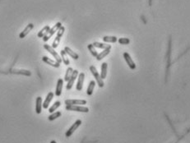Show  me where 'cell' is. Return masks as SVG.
<instances>
[{
  "mask_svg": "<svg viewBox=\"0 0 190 143\" xmlns=\"http://www.w3.org/2000/svg\"><path fill=\"white\" fill-rule=\"evenodd\" d=\"M90 71H91V72L92 73V75L94 76V77L96 79V84L98 85L99 87L102 88L103 86H105V83H104L103 79L100 77V74H99L97 69L96 68V67L93 66V65L90 66Z\"/></svg>",
  "mask_w": 190,
  "mask_h": 143,
  "instance_id": "obj_1",
  "label": "cell"
},
{
  "mask_svg": "<svg viewBox=\"0 0 190 143\" xmlns=\"http://www.w3.org/2000/svg\"><path fill=\"white\" fill-rule=\"evenodd\" d=\"M62 26V23L61 22H57L56 24L52 27V28L49 29V30L48 31V33L45 35V36L43 37V41H45V42H47L48 40H49V39L53 36V35L54 34V33H56L57 31H58V30L60 28V26Z\"/></svg>",
  "mask_w": 190,
  "mask_h": 143,
  "instance_id": "obj_2",
  "label": "cell"
},
{
  "mask_svg": "<svg viewBox=\"0 0 190 143\" xmlns=\"http://www.w3.org/2000/svg\"><path fill=\"white\" fill-rule=\"evenodd\" d=\"M64 31H65V27H64L63 26H61L60 28L58 30L56 37H55L54 42L52 44V48H53V49H56L57 47L58 46V44L60 43V40H61V38H62V36H63Z\"/></svg>",
  "mask_w": 190,
  "mask_h": 143,
  "instance_id": "obj_3",
  "label": "cell"
},
{
  "mask_svg": "<svg viewBox=\"0 0 190 143\" xmlns=\"http://www.w3.org/2000/svg\"><path fill=\"white\" fill-rule=\"evenodd\" d=\"M66 109L68 111H76L80 113H88L89 108L83 105H66Z\"/></svg>",
  "mask_w": 190,
  "mask_h": 143,
  "instance_id": "obj_4",
  "label": "cell"
},
{
  "mask_svg": "<svg viewBox=\"0 0 190 143\" xmlns=\"http://www.w3.org/2000/svg\"><path fill=\"white\" fill-rule=\"evenodd\" d=\"M44 48L49 52V54L54 57V58L55 59V61H57L58 64H61V63H62V59H61L60 55L57 53L55 50H54V49L52 48V46H50L49 44H44Z\"/></svg>",
  "mask_w": 190,
  "mask_h": 143,
  "instance_id": "obj_5",
  "label": "cell"
},
{
  "mask_svg": "<svg viewBox=\"0 0 190 143\" xmlns=\"http://www.w3.org/2000/svg\"><path fill=\"white\" fill-rule=\"evenodd\" d=\"M81 124H82V120H81V119L76 120V122H75L71 126L70 128H68V130L66 132V133H65L66 137H70V136L74 133V132L81 126Z\"/></svg>",
  "mask_w": 190,
  "mask_h": 143,
  "instance_id": "obj_6",
  "label": "cell"
},
{
  "mask_svg": "<svg viewBox=\"0 0 190 143\" xmlns=\"http://www.w3.org/2000/svg\"><path fill=\"white\" fill-rule=\"evenodd\" d=\"M78 74H79V73H78V70H73V72H72V74L71 77L69 78V80L67 81L68 84H67V86H66V89H67L68 91L71 90L72 86L74 85V82H75V81H76V78L78 77Z\"/></svg>",
  "mask_w": 190,
  "mask_h": 143,
  "instance_id": "obj_7",
  "label": "cell"
},
{
  "mask_svg": "<svg viewBox=\"0 0 190 143\" xmlns=\"http://www.w3.org/2000/svg\"><path fill=\"white\" fill-rule=\"evenodd\" d=\"M123 56H124V58L125 61H126L127 64L128 65L129 68L132 69V70H134V69L136 68V64H135L134 61L133 60V58L130 56V54H129L128 53H127V52H124V54H123Z\"/></svg>",
  "mask_w": 190,
  "mask_h": 143,
  "instance_id": "obj_8",
  "label": "cell"
},
{
  "mask_svg": "<svg viewBox=\"0 0 190 143\" xmlns=\"http://www.w3.org/2000/svg\"><path fill=\"white\" fill-rule=\"evenodd\" d=\"M78 82H77V85H76V89L77 91H80L82 90L83 88V84H84V80H85V73L84 72H81L79 73L78 76Z\"/></svg>",
  "mask_w": 190,
  "mask_h": 143,
  "instance_id": "obj_9",
  "label": "cell"
},
{
  "mask_svg": "<svg viewBox=\"0 0 190 143\" xmlns=\"http://www.w3.org/2000/svg\"><path fill=\"white\" fill-rule=\"evenodd\" d=\"M66 105H86V100H65Z\"/></svg>",
  "mask_w": 190,
  "mask_h": 143,
  "instance_id": "obj_10",
  "label": "cell"
},
{
  "mask_svg": "<svg viewBox=\"0 0 190 143\" xmlns=\"http://www.w3.org/2000/svg\"><path fill=\"white\" fill-rule=\"evenodd\" d=\"M33 28H34V25H33L32 23H29L28 25L26 26V28L24 29L21 33H20L19 38H20V39H24V38H25V37L27 36L29 33L31 32V30Z\"/></svg>",
  "mask_w": 190,
  "mask_h": 143,
  "instance_id": "obj_11",
  "label": "cell"
},
{
  "mask_svg": "<svg viewBox=\"0 0 190 143\" xmlns=\"http://www.w3.org/2000/svg\"><path fill=\"white\" fill-rule=\"evenodd\" d=\"M42 61L43 62H45V64H47L50 65V66H52V67H54V68H59V66H60V64H58L57 61L55 60H53V59H51V58H49L46 57V56H44L42 58Z\"/></svg>",
  "mask_w": 190,
  "mask_h": 143,
  "instance_id": "obj_12",
  "label": "cell"
},
{
  "mask_svg": "<svg viewBox=\"0 0 190 143\" xmlns=\"http://www.w3.org/2000/svg\"><path fill=\"white\" fill-rule=\"evenodd\" d=\"M54 94L53 93V92H49V93H48L46 98H45V101L43 102L42 104V107L44 108V109H47L49 108V104H50V102L52 101L53 98H54Z\"/></svg>",
  "mask_w": 190,
  "mask_h": 143,
  "instance_id": "obj_13",
  "label": "cell"
},
{
  "mask_svg": "<svg viewBox=\"0 0 190 143\" xmlns=\"http://www.w3.org/2000/svg\"><path fill=\"white\" fill-rule=\"evenodd\" d=\"M42 98L41 96H38L35 100V112L37 115H40L42 111Z\"/></svg>",
  "mask_w": 190,
  "mask_h": 143,
  "instance_id": "obj_14",
  "label": "cell"
},
{
  "mask_svg": "<svg viewBox=\"0 0 190 143\" xmlns=\"http://www.w3.org/2000/svg\"><path fill=\"white\" fill-rule=\"evenodd\" d=\"M63 79L59 78L57 81L56 89H55V95L56 96H60L62 94V91H63Z\"/></svg>",
  "mask_w": 190,
  "mask_h": 143,
  "instance_id": "obj_15",
  "label": "cell"
},
{
  "mask_svg": "<svg viewBox=\"0 0 190 143\" xmlns=\"http://www.w3.org/2000/svg\"><path fill=\"white\" fill-rule=\"evenodd\" d=\"M64 51L66 52V54H68V55H69L72 58H73L74 60H78V58H79V55H78V54L76 53V52H74V51H72V50H71L69 47H68V46H66L65 48H64Z\"/></svg>",
  "mask_w": 190,
  "mask_h": 143,
  "instance_id": "obj_16",
  "label": "cell"
},
{
  "mask_svg": "<svg viewBox=\"0 0 190 143\" xmlns=\"http://www.w3.org/2000/svg\"><path fill=\"white\" fill-rule=\"evenodd\" d=\"M60 57H61V59H62V62L65 65L68 66L70 64V61H69V58L68 57V54H66V52L63 50H62L60 51Z\"/></svg>",
  "mask_w": 190,
  "mask_h": 143,
  "instance_id": "obj_17",
  "label": "cell"
},
{
  "mask_svg": "<svg viewBox=\"0 0 190 143\" xmlns=\"http://www.w3.org/2000/svg\"><path fill=\"white\" fill-rule=\"evenodd\" d=\"M107 69H108V64H107L106 63H103V64H101L100 74V77L103 79V80L106 78V76H107Z\"/></svg>",
  "mask_w": 190,
  "mask_h": 143,
  "instance_id": "obj_18",
  "label": "cell"
},
{
  "mask_svg": "<svg viewBox=\"0 0 190 143\" xmlns=\"http://www.w3.org/2000/svg\"><path fill=\"white\" fill-rule=\"evenodd\" d=\"M110 50H111V48H107L106 50H104L101 53H100L98 54V55L96 56V59L98 60V61H100V60H102L103 58L105 57H106L109 54H110Z\"/></svg>",
  "mask_w": 190,
  "mask_h": 143,
  "instance_id": "obj_19",
  "label": "cell"
},
{
  "mask_svg": "<svg viewBox=\"0 0 190 143\" xmlns=\"http://www.w3.org/2000/svg\"><path fill=\"white\" fill-rule=\"evenodd\" d=\"M93 46L95 48H98V49H102V50H106L107 48H111L112 46L110 44H107L105 43H100V42H94L92 44Z\"/></svg>",
  "mask_w": 190,
  "mask_h": 143,
  "instance_id": "obj_20",
  "label": "cell"
},
{
  "mask_svg": "<svg viewBox=\"0 0 190 143\" xmlns=\"http://www.w3.org/2000/svg\"><path fill=\"white\" fill-rule=\"evenodd\" d=\"M95 86H96V81H91L89 85L87 86V89H86V94L88 95H92L93 91H94Z\"/></svg>",
  "mask_w": 190,
  "mask_h": 143,
  "instance_id": "obj_21",
  "label": "cell"
},
{
  "mask_svg": "<svg viewBox=\"0 0 190 143\" xmlns=\"http://www.w3.org/2000/svg\"><path fill=\"white\" fill-rule=\"evenodd\" d=\"M118 38L116 36H106L103 37V41L106 43H115L117 42Z\"/></svg>",
  "mask_w": 190,
  "mask_h": 143,
  "instance_id": "obj_22",
  "label": "cell"
},
{
  "mask_svg": "<svg viewBox=\"0 0 190 143\" xmlns=\"http://www.w3.org/2000/svg\"><path fill=\"white\" fill-rule=\"evenodd\" d=\"M49 26H45V27H43L39 32H38V34H37V36L39 37V38H43L44 36H45L47 33H48V31L49 30Z\"/></svg>",
  "mask_w": 190,
  "mask_h": 143,
  "instance_id": "obj_23",
  "label": "cell"
},
{
  "mask_svg": "<svg viewBox=\"0 0 190 143\" xmlns=\"http://www.w3.org/2000/svg\"><path fill=\"white\" fill-rule=\"evenodd\" d=\"M72 72H73V68H71V67H68V68H67V70H66V73H65V76H64V80H63V81H68L69 80V78L71 77V76H72Z\"/></svg>",
  "mask_w": 190,
  "mask_h": 143,
  "instance_id": "obj_24",
  "label": "cell"
},
{
  "mask_svg": "<svg viewBox=\"0 0 190 143\" xmlns=\"http://www.w3.org/2000/svg\"><path fill=\"white\" fill-rule=\"evenodd\" d=\"M61 115H62V113H61V112L56 111V112H54V113H52L51 115H49V117H48V119H49V121H54V120H55L56 119L59 118Z\"/></svg>",
  "mask_w": 190,
  "mask_h": 143,
  "instance_id": "obj_25",
  "label": "cell"
},
{
  "mask_svg": "<svg viewBox=\"0 0 190 143\" xmlns=\"http://www.w3.org/2000/svg\"><path fill=\"white\" fill-rule=\"evenodd\" d=\"M60 105H61V102H60V101H58H58H55V102L54 103V105L49 109V113H50V114L54 113V111H56L57 109L59 108Z\"/></svg>",
  "mask_w": 190,
  "mask_h": 143,
  "instance_id": "obj_26",
  "label": "cell"
},
{
  "mask_svg": "<svg viewBox=\"0 0 190 143\" xmlns=\"http://www.w3.org/2000/svg\"><path fill=\"white\" fill-rule=\"evenodd\" d=\"M87 49L89 50V52H91V54H92V55L93 57H96L97 55H98V53H97V51L96 50V48L93 46V44H89L88 45H87Z\"/></svg>",
  "mask_w": 190,
  "mask_h": 143,
  "instance_id": "obj_27",
  "label": "cell"
},
{
  "mask_svg": "<svg viewBox=\"0 0 190 143\" xmlns=\"http://www.w3.org/2000/svg\"><path fill=\"white\" fill-rule=\"evenodd\" d=\"M12 72L17 73V74H23V75H27V76L31 75V72L30 71H27V70H16V69H13V70H12Z\"/></svg>",
  "mask_w": 190,
  "mask_h": 143,
  "instance_id": "obj_28",
  "label": "cell"
},
{
  "mask_svg": "<svg viewBox=\"0 0 190 143\" xmlns=\"http://www.w3.org/2000/svg\"><path fill=\"white\" fill-rule=\"evenodd\" d=\"M120 44H123V45H126V44H128L130 43V40L128 39V38H120V39H118V40H117Z\"/></svg>",
  "mask_w": 190,
  "mask_h": 143,
  "instance_id": "obj_29",
  "label": "cell"
},
{
  "mask_svg": "<svg viewBox=\"0 0 190 143\" xmlns=\"http://www.w3.org/2000/svg\"><path fill=\"white\" fill-rule=\"evenodd\" d=\"M149 5H150V6L151 5V0H149Z\"/></svg>",
  "mask_w": 190,
  "mask_h": 143,
  "instance_id": "obj_30",
  "label": "cell"
},
{
  "mask_svg": "<svg viewBox=\"0 0 190 143\" xmlns=\"http://www.w3.org/2000/svg\"><path fill=\"white\" fill-rule=\"evenodd\" d=\"M50 143H57V142H55V141H51V142H50Z\"/></svg>",
  "mask_w": 190,
  "mask_h": 143,
  "instance_id": "obj_31",
  "label": "cell"
}]
</instances>
